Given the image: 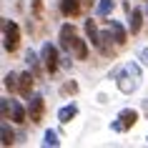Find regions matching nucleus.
<instances>
[{"label":"nucleus","mask_w":148,"mask_h":148,"mask_svg":"<svg viewBox=\"0 0 148 148\" xmlns=\"http://www.w3.org/2000/svg\"><path fill=\"white\" fill-rule=\"evenodd\" d=\"M3 48L5 53H18L20 48V28L15 20H8V18H3Z\"/></svg>","instance_id":"nucleus-3"},{"label":"nucleus","mask_w":148,"mask_h":148,"mask_svg":"<svg viewBox=\"0 0 148 148\" xmlns=\"http://www.w3.org/2000/svg\"><path fill=\"white\" fill-rule=\"evenodd\" d=\"M10 121L13 123H25L28 121V108H23L18 101H10Z\"/></svg>","instance_id":"nucleus-10"},{"label":"nucleus","mask_w":148,"mask_h":148,"mask_svg":"<svg viewBox=\"0 0 148 148\" xmlns=\"http://www.w3.org/2000/svg\"><path fill=\"white\" fill-rule=\"evenodd\" d=\"M146 140H148V136H146Z\"/></svg>","instance_id":"nucleus-23"},{"label":"nucleus","mask_w":148,"mask_h":148,"mask_svg":"<svg viewBox=\"0 0 148 148\" xmlns=\"http://www.w3.org/2000/svg\"><path fill=\"white\" fill-rule=\"evenodd\" d=\"M83 28H86V35H88V40H90V45L98 48V40H101V30H98V23H95L93 18H88Z\"/></svg>","instance_id":"nucleus-11"},{"label":"nucleus","mask_w":148,"mask_h":148,"mask_svg":"<svg viewBox=\"0 0 148 148\" xmlns=\"http://www.w3.org/2000/svg\"><path fill=\"white\" fill-rule=\"evenodd\" d=\"M43 116H45V98L43 95H30L28 98V121L30 123H43Z\"/></svg>","instance_id":"nucleus-6"},{"label":"nucleus","mask_w":148,"mask_h":148,"mask_svg":"<svg viewBox=\"0 0 148 148\" xmlns=\"http://www.w3.org/2000/svg\"><path fill=\"white\" fill-rule=\"evenodd\" d=\"M108 28H110V33H113V38H116V43L118 45H125V40H128V33H125V28L118 20H110L108 23Z\"/></svg>","instance_id":"nucleus-13"},{"label":"nucleus","mask_w":148,"mask_h":148,"mask_svg":"<svg viewBox=\"0 0 148 148\" xmlns=\"http://www.w3.org/2000/svg\"><path fill=\"white\" fill-rule=\"evenodd\" d=\"M138 121H140V113H138L136 108H123V110L116 116V121L110 123V128H113L116 133H125V131H131Z\"/></svg>","instance_id":"nucleus-4"},{"label":"nucleus","mask_w":148,"mask_h":148,"mask_svg":"<svg viewBox=\"0 0 148 148\" xmlns=\"http://www.w3.org/2000/svg\"><path fill=\"white\" fill-rule=\"evenodd\" d=\"M80 13H83V0H60V15L63 18L75 20Z\"/></svg>","instance_id":"nucleus-7"},{"label":"nucleus","mask_w":148,"mask_h":148,"mask_svg":"<svg viewBox=\"0 0 148 148\" xmlns=\"http://www.w3.org/2000/svg\"><path fill=\"white\" fill-rule=\"evenodd\" d=\"M0 131H3V146H15V133H13V128H10V121H3V125H0Z\"/></svg>","instance_id":"nucleus-14"},{"label":"nucleus","mask_w":148,"mask_h":148,"mask_svg":"<svg viewBox=\"0 0 148 148\" xmlns=\"http://www.w3.org/2000/svg\"><path fill=\"white\" fill-rule=\"evenodd\" d=\"M75 93H78V83H75V80H68V83H63V86H60V95H63V98L75 95Z\"/></svg>","instance_id":"nucleus-17"},{"label":"nucleus","mask_w":148,"mask_h":148,"mask_svg":"<svg viewBox=\"0 0 148 148\" xmlns=\"http://www.w3.org/2000/svg\"><path fill=\"white\" fill-rule=\"evenodd\" d=\"M140 60H143V65H148V48H146V50H140Z\"/></svg>","instance_id":"nucleus-21"},{"label":"nucleus","mask_w":148,"mask_h":148,"mask_svg":"<svg viewBox=\"0 0 148 148\" xmlns=\"http://www.w3.org/2000/svg\"><path fill=\"white\" fill-rule=\"evenodd\" d=\"M33 86H35V75H33V70L20 73V80H18V95L30 98V95H33Z\"/></svg>","instance_id":"nucleus-8"},{"label":"nucleus","mask_w":148,"mask_h":148,"mask_svg":"<svg viewBox=\"0 0 148 148\" xmlns=\"http://www.w3.org/2000/svg\"><path fill=\"white\" fill-rule=\"evenodd\" d=\"M18 80H20V73H5V78H3V86H5V90H10V93H18Z\"/></svg>","instance_id":"nucleus-15"},{"label":"nucleus","mask_w":148,"mask_h":148,"mask_svg":"<svg viewBox=\"0 0 148 148\" xmlns=\"http://www.w3.org/2000/svg\"><path fill=\"white\" fill-rule=\"evenodd\" d=\"M40 63H43V70H45L48 75L58 73L60 58H58V48H55L53 43H43V48H40Z\"/></svg>","instance_id":"nucleus-5"},{"label":"nucleus","mask_w":148,"mask_h":148,"mask_svg":"<svg viewBox=\"0 0 148 148\" xmlns=\"http://www.w3.org/2000/svg\"><path fill=\"white\" fill-rule=\"evenodd\" d=\"M113 10H116V0H101L98 3V15L101 18H108Z\"/></svg>","instance_id":"nucleus-16"},{"label":"nucleus","mask_w":148,"mask_h":148,"mask_svg":"<svg viewBox=\"0 0 148 148\" xmlns=\"http://www.w3.org/2000/svg\"><path fill=\"white\" fill-rule=\"evenodd\" d=\"M75 116H78V106H75V103H68V106H63V108L58 110V121H60L63 125L70 123Z\"/></svg>","instance_id":"nucleus-12"},{"label":"nucleus","mask_w":148,"mask_h":148,"mask_svg":"<svg viewBox=\"0 0 148 148\" xmlns=\"http://www.w3.org/2000/svg\"><path fill=\"white\" fill-rule=\"evenodd\" d=\"M143 108H146V113H148V101H146V103H143Z\"/></svg>","instance_id":"nucleus-22"},{"label":"nucleus","mask_w":148,"mask_h":148,"mask_svg":"<svg viewBox=\"0 0 148 148\" xmlns=\"http://www.w3.org/2000/svg\"><path fill=\"white\" fill-rule=\"evenodd\" d=\"M30 8H33V18L40 20L43 18V0H30Z\"/></svg>","instance_id":"nucleus-19"},{"label":"nucleus","mask_w":148,"mask_h":148,"mask_svg":"<svg viewBox=\"0 0 148 148\" xmlns=\"http://www.w3.org/2000/svg\"><path fill=\"white\" fill-rule=\"evenodd\" d=\"M125 8H128V30H131V35H138L143 28V13L138 8L131 10V5H125Z\"/></svg>","instance_id":"nucleus-9"},{"label":"nucleus","mask_w":148,"mask_h":148,"mask_svg":"<svg viewBox=\"0 0 148 148\" xmlns=\"http://www.w3.org/2000/svg\"><path fill=\"white\" fill-rule=\"evenodd\" d=\"M116 78H118V90L131 95V93H136V88L140 83V70H138V65H125Z\"/></svg>","instance_id":"nucleus-2"},{"label":"nucleus","mask_w":148,"mask_h":148,"mask_svg":"<svg viewBox=\"0 0 148 148\" xmlns=\"http://www.w3.org/2000/svg\"><path fill=\"white\" fill-rule=\"evenodd\" d=\"M58 40H60V48L68 55H73L75 60H86L88 58V40H83L75 30L73 23L60 25V33H58Z\"/></svg>","instance_id":"nucleus-1"},{"label":"nucleus","mask_w":148,"mask_h":148,"mask_svg":"<svg viewBox=\"0 0 148 148\" xmlns=\"http://www.w3.org/2000/svg\"><path fill=\"white\" fill-rule=\"evenodd\" d=\"M0 110H3V121H10V98L0 101Z\"/></svg>","instance_id":"nucleus-20"},{"label":"nucleus","mask_w":148,"mask_h":148,"mask_svg":"<svg viewBox=\"0 0 148 148\" xmlns=\"http://www.w3.org/2000/svg\"><path fill=\"white\" fill-rule=\"evenodd\" d=\"M43 146H60V140H58V133L55 131H45L43 133Z\"/></svg>","instance_id":"nucleus-18"}]
</instances>
